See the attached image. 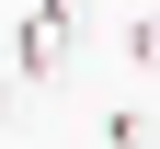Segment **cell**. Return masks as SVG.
<instances>
[{"label": "cell", "mask_w": 160, "mask_h": 149, "mask_svg": "<svg viewBox=\"0 0 160 149\" xmlns=\"http://www.w3.org/2000/svg\"><path fill=\"white\" fill-rule=\"evenodd\" d=\"M69 35H80V0H34L23 35H12V92H34V80L69 57Z\"/></svg>", "instance_id": "obj_1"}, {"label": "cell", "mask_w": 160, "mask_h": 149, "mask_svg": "<svg viewBox=\"0 0 160 149\" xmlns=\"http://www.w3.org/2000/svg\"><path fill=\"white\" fill-rule=\"evenodd\" d=\"M126 69H149V80H160V12H137V23H126Z\"/></svg>", "instance_id": "obj_2"}]
</instances>
